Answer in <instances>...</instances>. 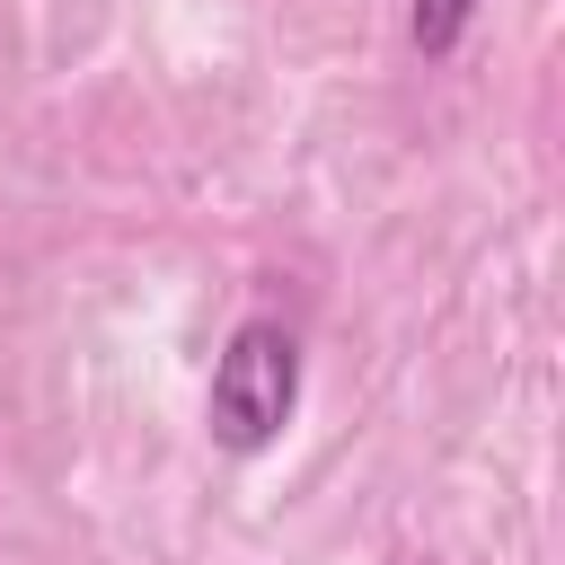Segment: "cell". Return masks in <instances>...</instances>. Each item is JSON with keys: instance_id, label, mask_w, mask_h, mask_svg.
Wrapping results in <instances>:
<instances>
[{"instance_id": "6da1fadb", "label": "cell", "mask_w": 565, "mask_h": 565, "mask_svg": "<svg viewBox=\"0 0 565 565\" xmlns=\"http://www.w3.org/2000/svg\"><path fill=\"white\" fill-rule=\"evenodd\" d=\"M300 406V344L274 327V318H247L230 344H221V371H212V441L221 450H265Z\"/></svg>"}, {"instance_id": "7a4b0ae2", "label": "cell", "mask_w": 565, "mask_h": 565, "mask_svg": "<svg viewBox=\"0 0 565 565\" xmlns=\"http://www.w3.org/2000/svg\"><path fill=\"white\" fill-rule=\"evenodd\" d=\"M468 9H477V0H406V35H415V53H450V44L468 35Z\"/></svg>"}]
</instances>
